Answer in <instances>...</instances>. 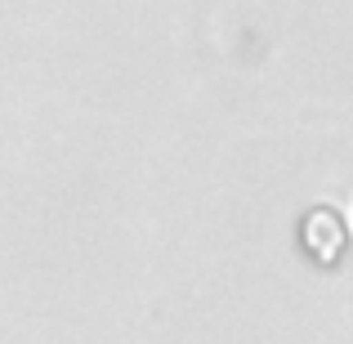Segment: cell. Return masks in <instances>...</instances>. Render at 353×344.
Wrapping results in <instances>:
<instances>
[{
    "instance_id": "obj_1",
    "label": "cell",
    "mask_w": 353,
    "mask_h": 344,
    "mask_svg": "<svg viewBox=\"0 0 353 344\" xmlns=\"http://www.w3.org/2000/svg\"><path fill=\"white\" fill-rule=\"evenodd\" d=\"M349 224H353V219H349Z\"/></svg>"
}]
</instances>
